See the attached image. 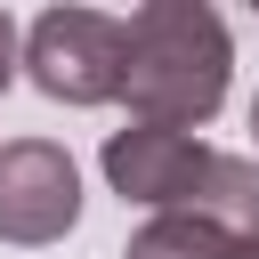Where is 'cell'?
<instances>
[{
    "label": "cell",
    "mask_w": 259,
    "mask_h": 259,
    "mask_svg": "<svg viewBox=\"0 0 259 259\" xmlns=\"http://www.w3.org/2000/svg\"><path fill=\"white\" fill-rule=\"evenodd\" d=\"M235 40L202 0H146L121 24V105L146 130H194L227 105Z\"/></svg>",
    "instance_id": "6da1fadb"
},
{
    "label": "cell",
    "mask_w": 259,
    "mask_h": 259,
    "mask_svg": "<svg viewBox=\"0 0 259 259\" xmlns=\"http://www.w3.org/2000/svg\"><path fill=\"white\" fill-rule=\"evenodd\" d=\"M105 186L121 202H146L154 219L178 210V219H210L227 235H259V162L243 154H219L186 130H113L105 138Z\"/></svg>",
    "instance_id": "7a4b0ae2"
},
{
    "label": "cell",
    "mask_w": 259,
    "mask_h": 259,
    "mask_svg": "<svg viewBox=\"0 0 259 259\" xmlns=\"http://www.w3.org/2000/svg\"><path fill=\"white\" fill-rule=\"evenodd\" d=\"M24 73L57 105H113L121 97V16L105 8H40L24 32Z\"/></svg>",
    "instance_id": "3957f363"
},
{
    "label": "cell",
    "mask_w": 259,
    "mask_h": 259,
    "mask_svg": "<svg viewBox=\"0 0 259 259\" xmlns=\"http://www.w3.org/2000/svg\"><path fill=\"white\" fill-rule=\"evenodd\" d=\"M81 219V170L57 138H8L0 146V243L40 251L65 243Z\"/></svg>",
    "instance_id": "277c9868"
},
{
    "label": "cell",
    "mask_w": 259,
    "mask_h": 259,
    "mask_svg": "<svg viewBox=\"0 0 259 259\" xmlns=\"http://www.w3.org/2000/svg\"><path fill=\"white\" fill-rule=\"evenodd\" d=\"M227 251H235V235H227V227L162 210V219H146V227L130 235V251H121V259H227Z\"/></svg>",
    "instance_id": "5b68a950"
},
{
    "label": "cell",
    "mask_w": 259,
    "mask_h": 259,
    "mask_svg": "<svg viewBox=\"0 0 259 259\" xmlns=\"http://www.w3.org/2000/svg\"><path fill=\"white\" fill-rule=\"evenodd\" d=\"M16 65H24V40H16V16L0 8V97H8V81H16Z\"/></svg>",
    "instance_id": "8992f818"
},
{
    "label": "cell",
    "mask_w": 259,
    "mask_h": 259,
    "mask_svg": "<svg viewBox=\"0 0 259 259\" xmlns=\"http://www.w3.org/2000/svg\"><path fill=\"white\" fill-rule=\"evenodd\" d=\"M227 259H259V235H235V251Z\"/></svg>",
    "instance_id": "52a82bcc"
},
{
    "label": "cell",
    "mask_w": 259,
    "mask_h": 259,
    "mask_svg": "<svg viewBox=\"0 0 259 259\" xmlns=\"http://www.w3.org/2000/svg\"><path fill=\"white\" fill-rule=\"evenodd\" d=\"M251 138H259V97H251Z\"/></svg>",
    "instance_id": "ba28073f"
}]
</instances>
